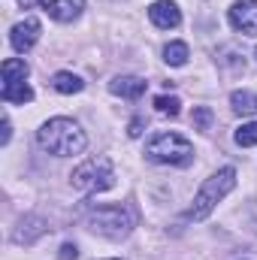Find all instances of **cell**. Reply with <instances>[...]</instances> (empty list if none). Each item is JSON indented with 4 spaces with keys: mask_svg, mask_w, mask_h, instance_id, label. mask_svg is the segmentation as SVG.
Here are the masks:
<instances>
[{
    "mask_svg": "<svg viewBox=\"0 0 257 260\" xmlns=\"http://www.w3.org/2000/svg\"><path fill=\"white\" fill-rule=\"evenodd\" d=\"M37 142L43 151L55 154V157H70V154H82L88 139L85 130L79 127L73 118H49L43 127L37 130Z\"/></svg>",
    "mask_w": 257,
    "mask_h": 260,
    "instance_id": "1",
    "label": "cell"
},
{
    "mask_svg": "<svg viewBox=\"0 0 257 260\" xmlns=\"http://www.w3.org/2000/svg\"><path fill=\"white\" fill-rule=\"evenodd\" d=\"M233 188H236V170H233V167H221L218 173H212V176L200 185L197 197H194L191 209H188V221H206V218L212 215V209L230 194Z\"/></svg>",
    "mask_w": 257,
    "mask_h": 260,
    "instance_id": "2",
    "label": "cell"
},
{
    "mask_svg": "<svg viewBox=\"0 0 257 260\" xmlns=\"http://www.w3.org/2000/svg\"><path fill=\"white\" fill-rule=\"evenodd\" d=\"M73 188L79 194H103L109 188H115V167L106 154L100 157H88L73 170Z\"/></svg>",
    "mask_w": 257,
    "mask_h": 260,
    "instance_id": "3",
    "label": "cell"
},
{
    "mask_svg": "<svg viewBox=\"0 0 257 260\" xmlns=\"http://www.w3.org/2000/svg\"><path fill=\"white\" fill-rule=\"evenodd\" d=\"M145 157L154 164H170V167H188L194 160V145L182 133H157L145 145Z\"/></svg>",
    "mask_w": 257,
    "mask_h": 260,
    "instance_id": "4",
    "label": "cell"
},
{
    "mask_svg": "<svg viewBox=\"0 0 257 260\" xmlns=\"http://www.w3.org/2000/svg\"><path fill=\"white\" fill-rule=\"evenodd\" d=\"M88 230L103 239H112V242L127 239L133 230V215L124 206H100L88 215Z\"/></svg>",
    "mask_w": 257,
    "mask_h": 260,
    "instance_id": "5",
    "label": "cell"
},
{
    "mask_svg": "<svg viewBox=\"0 0 257 260\" xmlns=\"http://www.w3.org/2000/svg\"><path fill=\"white\" fill-rule=\"evenodd\" d=\"M230 24L245 37H257V0H236L230 6Z\"/></svg>",
    "mask_w": 257,
    "mask_h": 260,
    "instance_id": "6",
    "label": "cell"
},
{
    "mask_svg": "<svg viewBox=\"0 0 257 260\" xmlns=\"http://www.w3.org/2000/svg\"><path fill=\"white\" fill-rule=\"evenodd\" d=\"M148 18H151L154 27H160V30H173V27L182 24V9H179L173 0H154V3L148 6Z\"/></svg>",
    "mask_w": 257,
    "mask_h": 260,
    "instance_id": "7",
    "label": "cell"
},
{
    "mask_svg": "<svg viewBox=\"0 0 257 260\" xmlns=\"http://www.w3.org/2000/svg\"><path fill=\"white\" fill-rule=\"evenodd\" d=\"M37 40H40V21L34 18V15H27L24 21H18L15 27H12V34H9V43H12V49L15 52H30L34 46H37Z\"/></svg>",
    "mask_w": 257,
    "mask_h": 260,
    "instance_id": "8",
    "label": "cell"
},
{
    "mask_svg": "<svg viewBox=\"0 0 257 260\" xmlns=\"http://www.w3.org/2000/svg\"><path fill=\"white\" fill-rule=\"evenodd\" d=\"M40 3L55 21H73L85 9V0H40Z\"/></svg>",
    "mask_w": 257,
    "mask_h": 260,
    "instance_id": "9",
    "label": "cell"
},
{
    "mask_svg": "<svg viewBox=\"0 0 257 260\" xmlns=\"http://www.w3.org/2000/svg\"><path fill=\"white\" fill-rule=\"evenodd\" d=\"M145 88H148V82L139 79V76H115V79L109 82V91H112L115 97H127V100L142 97Z\"/></svg>",
    "mask_w": 257,
    "mask_h": 260,
    "instance_id": "10",
    "label": "cell"
},
{
    "mask_svg": "<svg viewBox=\"0 0 257 260\" xmlns=\"http://www.w3.org/2000/svg\"><path fill=\"white\" fill-rule=\"evenodd\" d=\"M49 227H46V221L43 218H24L21 221V230H15V242H24V245H30V242H37L43 233H46Z\"/></svg>",
    "mask_w": 257,
    "mask_h": 260,
    "instance_id": "11",
    "label": "cell"
},
{
    "mask_svg": "<svg viewBox=\"0 0 257 260\" xmlns=\"http://www.w3.org/2000/svg\"><path fill=\"white\" fill-rule=\"evenodd\" d=\"M0 73H3V88H6V85H21L30 70H27L24 61H18V58H6L3 67H0Z\"/></svg>",
    "mask_w": 257,
    "mask_h": 260,
    "instance_id": "12",
    "label": "cell"
},
{
    "mask_svg": "<svg viewBox=\"0 0 257 260\" xmlns=\"http://www.w3.org/2000/svg\"><path fill=\"white\" fill-rule=\"evenodd\" d=\"M230 106L236 115H257V94L251 91H233L230 94Z\"/></svg>",
    "mask_w": 257,
    "mask_h": 260,
    "instance_id": "13",
    "label": "cell"
},
{
    "mask_svg": "<svg viewBox=\"0 0 257 260\" xmlns=\"http://www.w3.org/2000/svg\"><path fill=\"white\" fill-rule=\"evenodd\" d=\"M52 88H55L58 94H79V91L85 88V82H82L76 73H55V76H52Z\"/></svg>",
    "mask_w": 257,
    "mask_h": 260,
    "instance_id": "14",
    "label": "cell"
},
{
    "mask_svg": "<svg viewBox=\"0 0 257 260\" xmlns=\"http://www.w3.org/2000/svg\"><path fill=\"white\" fill-rule=\"evenodd\" d=\"M30 100H34V91H30V85H24V82L3 88V103H21V106H24V103H30Z\"/></svg>",
    "mask_w": 257,
    "mask_h": 260,
    "instance_id": "15",
    "label": "cell"
},
{
    "mask_svg": "<svg viewBox=\"0 0 257 260\" xmlns=\"http://www.w3.org/2000/svg\"><path fill=\"white\" fill-rule=\"evenodd\" d=\"M188 58H191V52H188L185 43H170V46L164 49V61H167L170 67H185Z\"/></svg>",
    "mask_w": 257,
    "mask_h": 260,
    "instance_id": "16",
    "label": "cell"
},
{
    "mask_svg": "<svg viewBox=\"0 0 257 260\" xmlns=\"http://www.w3.org/2000/svg\"><path fill=\"white\" fill-rule=\"evenodd\" d=\"M154 109H157L160 115H179V112H182V100L160 94V97H154Z\"/></svg>",
    "mask_w": 257,
    "mask_h": 260,
    "instance_id": "17",
    "label": "cell"
},
{
    "mask_svg": "<svg viewBox=\"0 0 257 260\" xmlns=\"http://www.w3.org/2000/svg\"><path fill=\"white\" fill-rule=\"evenodd\" d=\"M233 139H236V145H242V148H251V145H257V121H251V124H242V127L233 133Z\"/></svg>",
    "mask_w": 257,
    "mask_h": 260,
    "instance_id": "18",
    "label": "cell"
},
{
    "mask_svg": "<svg viewBox=\"0 0 257 260\" xmlns=\"http://www.w3.org/2000/svg\"><path fill=\"white\" fill-rule=\"evenodd\" d=\"M212 118H215V115H212V109H209V106H197V109H194V127L197 130H209L212 127Z\"/></svg>",
    "mask_w": 257,
    "mask_h": 260,
    "instance_id": "19",
    "label": "cell"
},
{
    "mask_svg": "<svg viewBox=\"0 0 257 260\" xmlns=\"http://www.w3.org/2000/svg\"><path fill=\"white\" fill-rule=\"evenodd\" d=\"M58 257H61V260H76V257H79V248H76L73 242H64V245H61V251H58Z\"/></svg>",
    "mask_w": 257,
    "mask_h": 260,
    "instance_id": "20",
    "label": "cell"
},
{
    "mask_svg": "<svg viewBox=\"0 0 257 260\" xmlns=\"http://www.w3.org/2000/svg\"><path fill=\"white\" fill-rule=\"evenodd\" d=\"M9 136H12V124H9V118H3V136H0V142L6 145V142H9Z\"/></svg>",
    "mask_w": 257,
    "mask_h": 260,
    "instance_id": "21",
    "label": "cell"
},
{
    "mask_svg": "<svg viewBox=\"0 0 257 260\" xmlns=\"http://www.w3.org/2000/svg\"><path fill=\"white\" fill-rule=\"evenodd\" d=\"M130 136H139V133H142V118H133V121H130V130H127Z\"/></svg>",
    "mask_w": 257,
    "mask_h": 260,
    "instance_id": "22",
    "label": "cell"
},
{
    "mask_svg": "<svg viewBox=\"0 0 257 260\" xmlns=\"http://www.w3.org/2000/svg\"><path fill=\"white\" fill-rule=\"evenodd\" d=\"M18 3H21V6H34L37 0H18Z\"/></svg>",
    "mask_w": 257,
    "mask_h": 260,
    "instance_id": "23",
    "label": "cell"
},
{
    "mask_svg": "<svg viewBox=\"0 0 257 260\" xmlns=\"http://www.w3.org/2000/svg\"><path fill=\"white\" fill-rule=\"evenodd\" d=\"M251 218H254V227H257V206H254V212H251Z\"/></svg>",
    "mask_w": 257,
    "mask_h": 260,
    "instance_id": "24",
    "label": "cell"
},
{
    "mask_svg": "<svg viewBox=\"0 0 257 260\" xmlns=\"http://www.w3.org/2000/svg\"><path fill=\"white\" fill-rule=\"evenodd\" d=\"M112 260H121V257H112Z\"/></svg>",
    "mask_w": 257,
    "mask_h": 260,
    "instance_id": "25",
    "label": "cell"
}]
</instances>
